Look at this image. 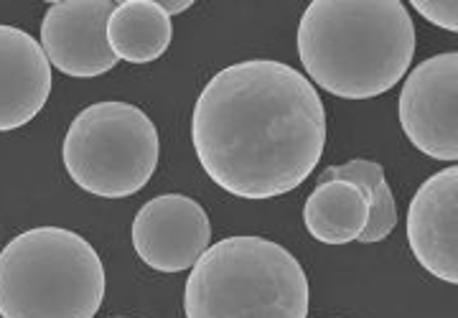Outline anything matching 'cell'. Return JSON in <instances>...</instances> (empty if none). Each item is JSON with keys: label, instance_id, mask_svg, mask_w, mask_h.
Segmentation results:
<instances>
[{"label": "cell", "instance_id": "cell-1", "mask_svg": "<svg viewBox=\"0 0 458 318\" xmlns=\"http://www.w3.org/2000/svg\"><path fill=\"white\" fill-rule=\"evenodd\" d=\"M191 140L214 184L240 199H273L303 184L327 146V110L298 69L250 59L201 89Z\"/></svg>", "mask_w": 458, "mask_h": 318}, {"label": "cell", "instance_id": "cell-2", "mask_svg": "<svg viewBox=\"0 0 458 318\" xmlns=\"http://www.w3.org/2000/svg\"><path fill=\"white\" fill-rule=\"evenodd\" d=\"M311 82L342 100H372L400 82L415 56V26L400 0H313L298 23Z\"/></svg>", "mask_w": 458, "mask_h": 318}, {"label": "cell", "instance_id": "cell-3", "mask_svg": "<svg viewBox=\"0 0 458 318\" xmlns=\"http://www.w3.org/2000/svg\"><path fill=\"white\" fill-rule=\"evenodd\" d=\"M186 318H306L309 278L265 237H227L197 260L183 290Z\"/></svg>", "mask_w": 458, "mask_h": 318}, {"label": "cell", "instance_id": "cell-4", "mask_svg": "<svg viewBox=\"0 0 458 318\" xmlns=\"http://www.w3.org/2000/svg\"><path fill=\"white\" fill-rule=\"evenodd\" d=\"M102 298V260L72 230L36 227L0 252L3 318H95Z\"/></svg>", "mask_w": 458, "mask_h": 318}, {"label": "cell", "instance_id": "cell-5", "mask_svg": "<svg viewBox=\"0 0 458 318\" xmlns=\"http://www.w3.org/2000/svg\"><path fill=\"white\" fill-rule=\"evenodd\" d=\"M72 181L102 199L138 194L158 166V130L128 102H98L72 120L62 148Z\"/></svg>", "mask_w": 458, "mask_h": 318}, {"label": "cell", "instance_id": "cell-6", "mask_svg": "<svg viewBox=\"0 0 458 318\" xmlns=\"http://www.w3.org/2000/svg\"><path fill=\"white\" fill-rule=\"evenodd\" d=\"M400 125L420 153L458 158V54H438L412 69L400 92Z\"/></svg>", "mask_w": 458, "mask_h": 318}, {"label": "cell", "instance_id": "cell-7", "mask_svg": "<svg viewBox=\"0 0 458 318\" xmlns=\"http://www.w3.org/2000/svg\"><path fill=\"white\" fill-rule=\"evenodd\" d=\"M212 224L204 206L183 194L156 197L135 214L132 247L148 268L181 272L209 250Z\"/></svg>", "mask_w": 458, "mask_h": 318}, {"label": "cell", "instance_id": "cell-8", "mask_svg": "<svg viewBox=\"0 0 458 318\" xmlns=\"http://www.w3.org/2000/svg\"><path fill=\"white\" fill-rule=\"evenodd\" d=\"M113 0H64L49 5L41 21V49L66 77L92 80L117 64L107 44Z\"/></svg>", "mask_w": 458, "mask_h": 318}, {"label": "cell", "instance_id": "cell-9", "mask_svg": "<svg viewBox=\"0 0 458 318\" xmlns=\"http://www.w3.org/2000/svg\"><path fill=\"white\" fill-rule=\"evenodd\" d=\"M415 260L445 283H458V168H443L415 191L408 209Z\"/></svg>", "mask_w": 458, "mask_h": 318}, {"label": "cell", "instance_id": "cell-10", "mask_svg": "<svg viewBox=\"0 0 458 318\" xmlns=\"http://www.w3.org/2000/svg\"><path fill=\"white\" fill-rule=\"evenodd\" d=\"M49 95L51 64L41 44L16 26H0V133L29 125Z\"/></svg>", "mask_w": 458, "mask_h": 318}, {"label": "cell", "instance_id": "cell-11", "mask_svg": "<svg viewBox=\"0 0 458 318\" xmlns=\"http://www.w3.org/2000/svg\"><path fill=\"white\" fill-rule=\"evenodd\" d=\"M174 26L165 16L161 3L156 0H125L114 3V11L107 21V44L117 62L150 64L164 56L171 46Z\"/></svg>", "mask_w": 458, "mask_h": 318}, {"label": "cell", "instance_id": "cell-12", "mask_svg": "<svg viewBox=\"0 0 458 318\" xmlns=\"http://www.w3.org/2000/svg\"><path fill=\"white\" fill-rule=\"evenodd\" d=\"M369 222V197L349 181H324L303 206L309 235L324 245H349L360 239Z\"/></svg>", "mask_w": 458, "mask_h": 318}, {"label": "cell", "instance_id": "cell-13", "mask_svg": "<svg viewBox=\"0 0 458 318\" xmlns=\"http://www.w3.org/2000/svg\"><path fill=\"white\" fill-rule=\"evenodd\" d=\"M324 181H349L357 184L369 197V222L364 227L357 242L361 245H375L379 239L390 235L397 224V206H394L393 188L385 179V168L377 161H367V158H354L342 166H328L321 176L318 184Z\"/></svg>", "mask_w": 458, "mask_h": 318}, {"label": "cell", "instance_id": "cell-14", "mask_svg": "<svg viewBox=\"0 0 458 318\" xmlns=\"http://www.w3.org/2000/svg\"><path fill=\"white\" fill-rule=\"evenodd\" d=\"M420 16L430 21L433 26L445 29L451 34L458 31V3L456 0H412L410 3Z\"/></svg>", "mask_w": 458, "mask_h": 318}, {"label": "cell", "instance_id": "cell-15", "mask_svg": "<svg viewBox=\"0 0 458 318\" xmlns=\"http://www.w3.org/2000/svg\"><path fill=\"white\" fill-rule=\"evenodd\" d=\"M194 3L191 0H179V3H161V8L165 11V16H176V13H183V11H189Z\"/></svg>", "mask_w": 458, "mask_h": 318}, {"label": "cell", "instance_id": "cell-16", "mask_svg": "<svg viewBox=\"0 0 458 318\" xmlns=\"http://www.w3.org/2000/svg\"><path fill=\"white\" fill-rule=\"evenodd\" d=\"M113 318H117V316H113Z\"/></svg>", "mask_w": 458, "mask_h": 318}]
</instances>
